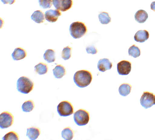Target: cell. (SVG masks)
<instances>
[{"mask_svg": "<svg viewBox=\"0 0 155 140\" xmlns=\"http://www.w3.org/2000/svg\"><path fill=\"white\" fill-rule=\"evenodd\" d=\"M72 49L69 46L64 47L61 53V58L64 60L69 59L71 56Z\"/></svg>", "mask_w": 155, "mask_h": 140, "instance_id": "25", "label": "cell"}, {"mask_svg": "<svg viewBox=\"0 0 155 140\" xmlns=\"http://www.w3.org/2000/svg\"><path fill=\"white\" fill-rule=\"evenodd\" d=\"M52 71L54 75L57 79L61 78L66 73L65 67L60 64L57 65Z\"/></svg>", "mask_w": 155, "mask_h": 140, "instance_id": "15", "label": "cell"}, {"mask_svg": "<svg viewBox=\"0 0 155 140\" xmlns=\"http://www.w3.org/2000/svg\"><path fill=\"white\" fill-rule=\"evenodd\" d=\"M151 9L155 12V1L152 2L150 5Z\"/></svg>", "mask_w": 155, "mask_h": 140, "instance_id": "30", "label": "cell"}, {"mask_svg": "<svg viewBox=\"0 0 155 140\" xmlns=\"http://www.w3.org/2000/svg\"><path fill=\"white\" fill-rule=\"evenodd\" d=\"M27 130L26 136L31 140L36 139L41 133L40 129L36 127H30L27 128Z\"/></svg>", "mask_w": 155, "mask_h": 140, "instance_id": "14", "label": "cell"}, {"mask_svg": "<svg viewBox=\"0 0 155 140\" xmlns=\"http://www.w3.org/2000/svg\"><path fill=\"white\" fill-rule=\"evenodd\" d=\"M140 103L145 109L151 107L155 104V95L148 91L144 92L140 99Z\"/></svg>", "mask_w": 155, "mask_h": 140, "instance_id": "6", "label": "cell"}, {"mask_svg": "<svg viewBox=\"0 0 155 140\" xmlns=\"http://www.w3.org/2000/svg\"><path fill=\"white\" fill-rule=\"evenodd\" d=\"M14 117L11 113L5 111L0 115V127L2 129L7 128L13 123Z\"/></svg>", "mask_w": 155, "mask_h": 140, "instance_id": "7", "label": "cell"}, {"mask_svg": "<svg viewBox=\"0 0 155 140\" xmlns=\"http://www.w3.org/2000/svg\"><path fill=\"white\" fill-rule=\"evenodd\" d=\"M99 21L103 24H107L111 22V18L108 13L102 12L98 15Z\"/></svg>", "mask_w": 155, "mask_h": 140, "instance_id": "23", "label": "cell"}, {"mask_svg": "<svg viewBox=\"0 0 155 140\" xmlns=\"http://www.w3.org/2000/svg\"><path fill=\"white\" fill-rule=\"evenodd\" d=\"M74 131L70 127L64 128L61 132L62 137L66 140H71L74 136Z\"/></svg>", "mask_w": 155, "mask_h": 140, "instance_id": "20", "label": "cell"}, {"mask_svg": "<svg viewBox=\"0 0 155 140\" xmlns=\"http://www.w3.org/2000/svg\"><path fill=\"white\" fill-rule=\"evenodd\" d=\"M16 89L18 91L23 94H28L33 89L34 83L29 78L22 76L17 81Z\"/></svg>", "mask_w": 155, "mask_h": 140, "instance_id": "2", "label": "cell"}, {"mask_svg": "<svg viewBox=\"0 0 155 140\" xmlns=\"http://www.w3.org/2000/svg\"><path fill=\"white\" fill-rule=\"evenodd\" d=\"M132 86L129 84L124 83L122 84L119 88L120 94L123 96H126L130 92Z\"/></svg>", "mask_w": 155, "mask_h": 140, "instance_id": "21", "label": "cell"}, {"mask_svg": "<svg viewBox=\"0 0 155 140\" xmlns=\"http://www.w3.org/2000/svg\"><path fill=\"white\" fill-rule=\"evenodd\" d=\"M52 3L55 8L61 12H65L69 10L72 6V0H52Z\"/></svg>", "mask_w": 155, "mask_h": 140, "instance_id": "8", "label": "cell"}, {"mask_svg": "<svg viewBox=\"0 0 155 140\" xmlns=\"http://www.w3.org/2000/svg\"><path fill=\"white\" fill-rule=\"evenodd\" d=\"M112 66V63L108 59L104 58L98 61L97 67L100 71L104 72L107 70L110 69Z\"/></svg>", "mask_w": 155, "mask_h": 140, "instance_id": "11", "label": "cell"}, {"mask_svg": "<svg viewBox=\"0 0 155 140\" xmlns=\"http://www.w3.org/2000/svg\"><path fill=\"white\" fill-rule=\"evenodd\" d=\"M92 79L91 73L89 71L82 70L74 74L73 79L76 85L80 88L87 86L91 83Z\"/></svg>", "mask_w": 155, "mask_h": 140, "instance_id": "1", "label": "cell"}, {"mask_svg": "<svg viewBox=\"0 0 155 140\" xmlns=\"http://www.w3.org/2000/svg\"><path fill=\"white\" fill-rule=\"evenodd\" d=\"M148 32L146 30L137 31L134 37V40L137 42L143 43L147 40L149 37Z\"/></svg>", "mask_w": 155, "mask_h": 140, "instance_id": "13", "label": "cell"}, {"mask_svg": "<svg viewBox=\"0 0 155 140\" xmlns=\"http://www.w3.org/2000/svg\"><path fill=\"white\" fill-rule=\"evenodd\" d=\"M128 54L134 58L139 56L140 54V51L139 47L135 45L131 46L128 49Z\"/></svg>", "mask_w": 155, "mask_h": 140, "instance_id": "24", "label": "cell"}, {"mask_svg": "<svg viewBox=\"0 0 155 140\" xmlns=\"http://www.w3.org/2000/svg\"><path fill=\"white\" fill-rule=\"evenodd\" d=\"M55 51L52 49H48L43 55V58L48 63L54 62L55 60Z\"/></svg>", "mask_w": 155, "mask_h": 140, "instance_id": "18", "label": "cell"}, {"mask_svg": "<svg viewBox=\"0 0 155 140\" xmlns=\"http://www.w3.org/2000/svg\"><path fill=\"white\" fill-rule=\"evenodd\" d=\"M61 15V13L59 10L51 9L45 12V16L46 20L52 23L56 22L58 17Z\"/></svg>", "mask_w": 155, "mask_h": 140, "instance_id": "10", "label": "cell"}, {"mask_svg": "<svg viewBox=\"0 0 155 140\" xmlns=\"http://www.w3.org/2000/svg\"><path fill=\"white\" fill-rule=\"evenodd\" d=\"M89 119V112L84 109H79L75 112L74 114V122L79 126H83L87 124Z\"/></svg>", "mask_w": 155, "mask_h": 140, "instance_id": "4", "label": "cell"}, {"mask_svg": "<svg viewBox=\"0 0 155 140\" xmlns=\"http://www.w3.org/2000/svg\"><path fill=\"white\" fill-rule=\"evenodd\" d=\"M19 139L18 133L13 131L8 132L2 138L3 140H18Z\"/></svg>", "mask_w": 155, "mask_h": 140, "instance_id": "26", "label": "cell"}, {"mask_svg": "<svg viewBox=\"0 0 155 140\" xmlns=\"http://www.w3.org/2000/svg\"><path fill=\"white\" fill-rule=\"evenodd\" d=\"M86 50L87 53L88 54H95L97 52V48L93 45H89L86 48Z\"/></svg>", "mask_w": 155, "mask_h": 140, "instance_id": "28", "label": "cell"}, {"mask_svg": "<svg viewBox=\"0 0 155 140\" xmlns=\"http://www.w3.org/2000/svg\"><path fill=\"white\" fill-rule=\"evenodd\" d=\"M4 4H9L12 5L14 3L15 0H1Z\"/></svg>", "mask_w": 155, "mask_h": 140, "instance_id": "29", "label": "cell"}, {"mask_svg": "<svg viewBox=\"0 0 155 140\" xmlns=\"http://www.w3.org/2000/svg\"><path fill=\"white\" fill-rule=\"evenodd\" d=\"M35 107L34 101L31 100H29L23 103L21 106V109L23 112H29L32 110Z\"/></svg>", "mask_w": 155, "mask_h": 140, "instance_id": "22", "label": "cell"}, {"mask_svg": "<svg viewBox=\"0 0 155 140\" xmlns=\"http://www.w3.org/2000/svg\"><path fill=\"white\" fill-rule=\"evenodd\" d=\"M31 19L35 23H41L45 20V16L43 12L41 10L35 11L31 16Z\"/></svg>", "mask_w": 155, "mask_h": 140, "instance_id": "17", "label": "cell"}, {"mask_svg": "<svg viewBox=\"0 0 155 140\" xmlns=\"http://www.w3.org/2000/svg\"><path fill=\"white\" fill-rule=\"evenodd\" d=\"M27 54V52L25 49L21 47H18L14 49L12 54V57L14 60L17 61L25 58Z\"/></svg>", "mask_w": 155, "mask_h": 140, "instance_id": "12", "label": "cell"}, {"mask_svg": "<svg viewBox=\"0 0 155 140\" xmlns=\"http://www.w3.org/2000/svg\"><path fill=\"white\" fill-rule=\"evenodd\" d=\"M57 110L60 116L67 117L73 113L74 108L70 102L64 100L61 102L58 105Z\"/></svg>", "mask_w": 155, "mask_h": 140, "instance_id": "5", "label": "cell"}, {"mask_svg": "<svg viewBox=\"0 0 155 140\" xmlns=\"http://www.w3.org/2000/svg\"><path fill=\"white\" fill-rule=\"evenodd\" d=\"M131 63L127 61L122 60L117 64V71L118 74L121 75H127L131 70Z\"/></svg>", "mask_w": 155, "mask_h": 140, "instance_id": "9", "label": "cell"}, {"mask_svg": "<svg viewBox=\"0 0 155 140\" xmlns=\"http://www.w3.org/2000/svg\"><path fill=\"white\" fill-rule=\"evenodd\" d=\"M38 2L40 7L44 9L51 8L53 4L52 0H38Z\"/></svg>", "mask_w": 155, "mask_h": 140, "instance_id": "27", "label": "cell"}, {"mask_svg": "<svg viewBox=\"0 0 155 140\" xmlns=\"http://www.w3.org/2000/svg\"><path fill=\"white\" fill-rule=\"evenodd\" d=\"M70 34L74 39L80 38L87 33V29L85 24L82 22L77 21L72 23L69 29Z\"/></svg>", "mask_w": 155, "mask_h": 140, "instance_id": "3", "label": "cell"}, {"mask_svg": "<svg viewBox=\"0 0 155 140\" xmlns=\"http://www.w3.org/2000/svg\"><path fill=\"white\" fill-rule=\"evenodd\" d=\"M34 68L35 72L39 75H44L46 73L48 70L47 64L42 62H40L36 65Z\"/></svg>", "mask_w": 155, "mask_h": 140, "instance_id": "19", "label": "cell"}, {"mask_svg": "<svg viewBox=\"0 0 155 140\" xmlns=\"http://www.w3.org/2000/svg\"><path fill=\"white\" fill-rule=\"evenodd\" d=\"M148 17L147 13L145 10L140 9L137 11L134 15L135 20L139 23H143Z\"/></svg>", "mask_w": 155, "mask_h": 140, "instance_id": "16", "label": "cell"}]
</instances>
